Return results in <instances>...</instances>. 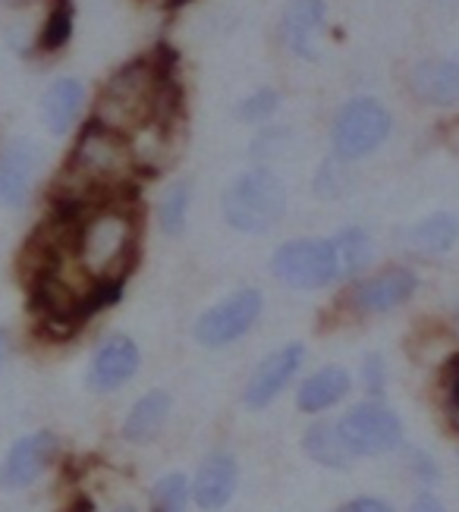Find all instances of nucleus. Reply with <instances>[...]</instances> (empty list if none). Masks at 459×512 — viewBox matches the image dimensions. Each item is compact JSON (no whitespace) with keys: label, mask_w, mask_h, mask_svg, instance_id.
<instances>
[{"label":"nucleus","mask_w":459,"mask_h":512,"mask_svg":"<svg viewBox=\"0 0 459 512\" xmlns=\"http://www.w3.org/2000/svg\"><path fill=\"white\" fill-rule=\"evenodd\" d=\"M305 362V346L302 343H287L274 349L271 355L258 362V368L252 371V377L243 387V403L249 409H265L274 399L293 384V377L299 374Z\"/></svg>","instance_id":"10"},{"label":"nucleus","mask_w":459,"mask_h":512,"mask_svg":"<svg viewBox=\"0 0 459 512\" xmlns=\"http://www.w3.org/2000/svg\"><path fill=\"white\" fill-rule=\"evenodd\" d=\"M189 497H192V481L183 472L164 475L151 487V512H186Z\"/></svg>","instance_id":"25"},{"label":"nucleus","mask_w":459,"mask_h":512,"mask_svg":"<svg viewBox=\"0 0 459 512\" xmlns=\"http://www.w3.org/2000/svg\"><path fill=\"white\" fill-rule=\"evenodd\" d=\"M236 484H239L236 459L224 450H214L202 459L199 472L192 478V500L205 512H217L233 500Z\"/></svg>","instance_id":"14"},{"label":"nucleus","mask_w":459,"mask_h":512,"mask_svg":"<svg viewBox=\"0 0 459 512\" xmlns=\"http://www.w3.org/2000/svg\"><path fill=\"white\" fill-rule=\"evenodd\" d=\"M271 274L290 289H324L343 277L334 239H293L283 242L271 258Z\"/></svg>","instance_id":"5"},{"label":"nucleus","mask_w":459,"mask_h":512,"mask_svg":"<svg viewBox=\"0 0 459 512\" xmlns=\"http://www.w3.org/2000/svg\"><path fill=\"white\" fill-rule=\"evenodd\" d=\"M334 246H337V255H340V271L343 277H356L362 274L375 249H371V236L362 230V227H346L334 236Z\"/></svg>","instance_id":"23"},{"label":"nucleus","mask_w":459,"mask_h":512,"mask_svg":"<svg viewBox=\"0 0 459 512\" xmlns=\"http://www.w3.org/2000/svg\"><path fill=\"white\" fill-rule=\"evenodd\" d=\"M111 512H139L136 506H117V509H111Z\"/></svg>","instance_id":"31"},{"label":"nucleus","mask_w":459,"mask_h":512,"mask_svg":"<svg viewBox=\"0 0 459 512\" xmlns=\"http://www.w3.org/2000/svg\"><path fill=\"white\" fill-rule=\"evenodd\" d=\"M415 289H419V280H415L412 271H406V267H387V271L356 283L353 293H349V302L362 315H387V311L406 305L415 296Z\"/></svg>","instance_id":"12"},{"label":"nucleus","mask_w":459,"mask_h":512,"mask_svg":"<svg viewBox=\"0 0 459 512\" xmlns=\"http://www.w3.org/2000/svg\"><path fill=\"white\" fill-rule=\"evenodd\" d=\"M261 308H265V299H261L258 289H252V286L236 289V293H230L224 302L211 305L205 315H199V321L192 327V337L205 349L233 346L258 324Z\"/></svg>","instance_id":"6"},{"label":"nucleus","mask_w":459,"mask_h":512,"mask_svg":"<svg viewBox=\"0 0 459 512\" xmlns=\"http://www.w3.org/2000/svg\"><path fill=\"white\" fill-rule=\"evenodd\" d=\"M177 114V82L173 63L164 48L123 63L101 85L92 107V120L133 139L139 129L161 117Z\"/></svg>","instance_id":"1"},{"label":"nucleus","mask_w":459,"mask_h":512,"mask_svg":"<svg viewBox=\"0 0 459 512\" xmlns=\"http://www.w3.org/2000/svg\"><path fill=\"white\" fill-rule=\"evenodd\" d=\"M73 38V4L70 0H51L48 16L41 22L38 32V51L54 54L60 48H67V41Z\"/></svg>","instance_id":"24"},{"label":"nucleus","mask_w":459,"mask_h":512,"mask_svg":"<svg viewBox=\"0 0 459 512\" xmlns=\"http://www.w3.org/2000/svg\"><path fill=\"white\" fill-rule=\"evenodd\" d=\"M189 205H192L189 180H173L158 205V224L167 236H183L186 220H189Z\"/></svg>","instance_id":"22"},{"label":"nucleus","mask_w":459,"mask_h":512,"mask_svg":"<svg viewBox=\"0 0 459 512\" xmlns=\"http://www.w3.org/2000/svg\"><path fill=\"white\" fill-rule=\"evenodd\" d=\"M409 512H447V509H444V503L437 500L434 494H422V497H415V500H412Z\"/></svg>","instance_id":"30"},{"label":"nucleus","mask_w":459,"mask_h":512,"mask_svg":"<svg viewBox=\"0 0 459 512\" xmlns=\"http://www.w3.org/2000/svg\"><path fill=\"white\" fill-rule=\"evenodd\" d=\"M221 211L236 233H268L287 214V186L271 170H246L227 186Z\"/></svg>","instance_id":"4"},{"label":"nucleus","mask_w":459,"mask_h":512,"mask_svg":"<svg viewBox=\"0 0 459 512\" xmlns=\"http://www.w3.org/2000/svg\"><path fill=\"white\" fill-rule=\"evenodd\" d=\"M353 390V377L340 365H324L315 374H309L296 390V409L305 415H318L334 409L346 393Z\"/></svg>","instance_id":"16"},{"label":"nucleus","mask_w":459,"mask_h":512,"mask_svg":"<svg viewBox=\"0 0 459 512\" xmlns=\"http://www.w3.org/2000/svg\"><path fill=\"white\" fill-rule=\"evenodd\" d=\"M170 409L173 399L167 390H148L145 396L136 399V406L129 409V415L123 418V440L129 443H151L170 421Z\"/></svg>","instance_id":"18"},{"label":"nucleus","mask_w":459,"mask_h":512,"mask_svg":"<svg viewBox=\"0 0 459 512\" xmlns=\"http://www.w3.org/2000/svg\"><path fill=\"white\" fill-rule=\"evenodd\" d=\"M441 390H444V409L453 421H459V352L441 365Z\"/></svg>","instance_id":"27"},{"label":"nucleus","mask_w":459,"mask_h":512,"mask_svg":"<svg viewBox=\"0 0 459 512\" xmlns=\"http://www.w3.org/2000/svg\"><path fill=\"white\" fill-rule=\"evenodd\" d=\"M142 217L129 198H104L73 220V258L92 283H126L139 258Z\"/></svg>","instance_id":"3"},{"label":"nucleus","mask_w":459,"mask_h":512,"mask_svg":"<svg viewBox=\"0 0 459 512\" xmlns=\"http://www.w3.org/2000/svg\"><path fill=\"white\" fill-rule=\"evenodd\" d=\"M139 365H142L139 346L129 337H111L95 349L89 371H85V384L95 393H114L133 381Z\"/></svg>","instance_id":"11"},{"label":"nucleus","mask_w":459,"mask_h":512,"mask_svg":"<svg viewBox=\"0 0 459 512\" xmlns=\"http://www.w3.org/2000/svg\"><path fill=\"white\" fill-rule=\"evenodd\" d=\"M41 151L32 142L16 139L0 151V205L23 208L38 180Z\"/></svg>","instance_id":"13"},{"label":"nucleus","mask_w":459,"mask_h":512,"mask_svg":"<svg viewBox=\"0 0 459 512\" xmlns=\"http://www.w3.org/2000/svg\"><path fill=\"white\" fill-rule=\"evenodd\" d=\"M302 450L305 456H309L312 462L324 465V469H349L353 465V453H349V447L343 443L340 437V428L334 425V421H315V425L305 428L302 434Z\"/></svg>","instance_id":"20"},{"label":"nucleus","mask_w":459,"mask_h":512,"mask_svg":"<svg viewBox=\"0 0 459 512\" xmlns=\"http://www.w3.org/2000/svg\"><path fill=\"white\" fill-rule=\"evenodd\" d=\"M321 26H324V0H290L280 22L283 44L290 48V54L315 60L318 57L315 38Z\"/></svg>","instance_id":"15"},{"label":"nucleus","mask_w":459,"mask_h":512,"mask_svg":"<svg viewBox=\"0 0 459 512\" xmlns=\"http://www.w3.org/2000/svg\"><path fill=\"white\" fill-rule=\"evenodd\" d=\"M334 512H393V506L387 500H378V497H359V500L343 503Z\"/></svg>","instance_id":"29"},{"label":"nucleus","mask_w":459,"mask_h":512,"mask_svg":"<svg viewBox=\"0 0 459 512\" xmlns=\"http://www.w3.org/2000/svg\"><path fill=\"white\" fill-rule=\"evenodd\" d=\"M409 92L422 104H437V107L459 101V63L422 60L409 73Z\"/></svg>","instance_id":"17"},{"label":"nucleus","mask_w":459,"mask_h":512,"mask_svg":"<svg viewBox=\"0 0 459 512\" xmlns=\"http://www.w3.org/2000/svg\"><path fill=\"white\" fill-rule=\"evenodd\" d=\"M406 246L419 255H444L456 246L459 239V217L456 214H431L425 220H419L415 227L406 230Z\"/></svg>","instance_id":"21"},{"label":"nucleus","mask_w":459,"mask_h":512,"mask_svg":"<svg viewBox=\"0 0 459 512\" xmlns=\"http://www.w3.org/2000/svg\"><path fill=\"white\" fill-rule=\"evenodd\" d=\"M139 173L133 142L120 132L89 120L76 136V145L60 170L54 205L67 211H82L104 198H117Z\"/></svg>","instance_id":"2"},{"label":"nucleus","mask_w":459,"mask_h":512,"mask_svg":"<svg viewBox=\"0 0 459 512\" xmlns=\"http://www.w3.org/2000/svg\"><path fill=\"white\" fill-rule=\"evenodd\" d=\"M277 107H280V92H274V88H258L255 95H249L236 107V117L243 123H265L274 117Z\"/></svg>","instance_id":"26"},{"label":"nucleus","mask_w":459,"mask_h":512,"mask_svg":"<svg viewBox=\"0 0 459 512\" xmlns=\"http://www.w3.org/2000/svg\"><path fill=\"white\" fill-rule=\"evenodd\" d=\"M337 428L353 456H384L403 443V421L375 399L349 409L337 421Z\"/></svg>","instance_id":"8"},{"label":"nucleus","mask_w":459,"mask_h":512,"mask_svg":"<svg viewBox=\"0 0 459 512\" xmlns=\"http://www.w3.org/2000/svg\"><path fill=\"white\" fill-rule=\"evenodd\" d=\"M82 104H85V85L79 79L67 76V79L51 82L45 98H41V117H45V126L54 132V136H67L82 114Z\"/></svg>","instance_id":"19"},{"label":"nucleus","mask_w":459,"mask_h":512,"mask_svg":"<svg viewBox=\"0 0 459 512\" xmlns=\"http://www.w3.org/2000/svg\"><path fill=\"white\" fill-rule=\"evenodd\" d=\"M362 381H365V390L368 393H381L384 390L387 371H384L381 355H368V359H365V365H362Z\"/></svg>","instance_id":"28"},{"label":"nucleus","mask_w":459,"mask_h":512,"mask_svg":"<svg viewBox=\"0 0 459 512\" xmlns=\"http://www.w3.org/2000/svg\"><path fill=\"white\" fill-rule=\"evenodd\" d=\"M57 437L51 431H35L19 437L0 465V487L4 491H26L45 475L57 459Z\"/></svg>","instance_id":"9"},{"label":"nucleus","mask_w":459,"mask_h":512,"mask_svg":"<svg viewBox=\"0 0 459 512\" xmlns=\"http://www.w3.org/2000/svg\"><path fill=\"white\" fill-rule=\"evenodd\" d=\"M390 136V114L375 98H353L334 120V154L340 161H359Z\"/></svg>","instance_id":"7"}]
</instances>
